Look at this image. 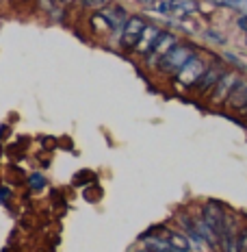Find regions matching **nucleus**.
Listing matches in <instances>:
<instances>
[{
    "instance_id": "f03ea898",
    "label": "nucleus",
    "mask_w": 247,
    "mask_h": 252,
    "mask_svg": "<svg viewBox=\"0 0 247 252\" xmlns=\"http://www.w3.org/2000/svg\"><path fill=\"white\" fill-rule=\"evenodd\" d=\"M156 11L185 18V15L197 11V2L195 0H159V2H156Z\"/></svg>"
},
{
    "instance_id": "39448f33",
    "label": "nucleus",
    "mask_w": 247,
    "mask_h": 252,
    "mask_svg": "<svg viewBox=\"0 0 247 252\" xmlns=\"http://www.w3.org/2000/svg\"><path fill=\"white\" fill-rule=\"evenodd\" d=\"M223 218H225V213L221 211V207H219L217 202H206V207H204V211H202V220H204V224L213 230L215 237H217L219 230L223 226Z\"/></svg>"
},
{
    "instance_id": "f8f14e48",
    "label": "nucleus",
    "mask_w": 247,
    "mask_h": 252,
    "mask_svg": "<svg viewBox=\"0 0 247 252\" xmlns=\"http://www.w3.org/2000/svg\"><path fill=\"white\" fill-rule=\"evenodd\" d=\"M159 33H161V31H159V29H154V26H145V29H143L139 44H137V46H139V50L143 52V55H145V52H150V48L154 46L156 37H159Z\"/></svg>"
},
{
    "instance_id": "412c9836",
    "label": "nucleus",
    "mask_w": 247,
    "mask_h": 252,
    "mask_svg": "<svg viewBox=\"0 0 247 252\" xmlns=\"http://www.w3.org/2000/svg\"><path fill=\"white\" fill-rule=\"evenodd\" d=\"M139 252H150V250H139Z\"/></svg>"
},
{
    "instance_id": "0eeeda50",
    "label": "nucleus",
    "mask_w": 247,
    "mask_h": 252,
    "mask_svg": "<svg viewBox=\"0 0 247 252\" xmlns=\"http://www.w3.org/2000/svg\"><path fill=\"white\" fill-rule=\"evenodd\" d=\"M173 46H176V37H173L171 33H159L154 46L150 48V61H159L161 57H165L167 52L173 48Z\"/></svg>"
},
{
    "instance_id": "9d476101",
    "label": "nucleus",
    "mask_w": 247,
    "mask_h": 252,
    "mask_svg": "<svg viewBox=\"0 0 247 252\" xmlns=\"http://www.w3.org/2000/svg\"><path fill=\"white\" fill-rule=\"evenodd\" d=\"M165 241L171 246L176 252H189L191 250V241L187 239V235H182V233H176V230H167L165 233Z\"/></svg>"
},
{
    "instance_id": "6ab92c4d",
    "label": "nucleus",
    "mask_w": 247,
    "mask_h": 252,
    "mask_svg": "<svg viewBox=\"0 0 247 252\" xmlns=\"http://www.w3.org/2000/svg\"><path fill=\"white\" fill-rule=\"evenodd\" d=\"M85 7H93V9H102L104 4H109V0H82Z\"/></svg>"
},
{
    "instance_id": "1a4fd4ad",
    "label": "nucleus",
    "mask_w": 247,
    "mask_h": 252,
    "mask_svg": "<svg viewBox=\"0 0 247 252\" xmlns=\"http://www.w3.org/2000/svg\"><path fill=\"white\" fill-rule=\"evenodd\" d=\"M225 100H228V104L234 109H247V83H243V81L236 83Z\"/></svg>"
},
{
    "instance_id": "f3484780",
    "label": "nucleus",
    "mask_w": 247,
    "mask_h": 252,
    "mask_svg": "<svg viewBox=\"0 0 247 252\" xmlns=\"http://www.w3.org/2000/svg\"><path fill=\"white\" fill-rule=\"evenodd\" d=\"M28 185H30V189L39 191V189H44V187H46V178L41 176V174H33V176L28 178Z\"/></svg>"
},
{
    "instance_id": "a211bd4d",
    "label": "nucleus",
    "mask_w": 247,
    "mask_h": 252,
    "mask_svg": "<svg viewBox=\"0 0 247 252\" xmlns=\"http://www.w3.org/2000/svg\"><path fill=\"white\" fill-rule=\"evenodd\" d=\"M236 252H247V228H243L239 233V239H236Z\"/></svg>"
},
{
    "instance_id": "6e6552de",
    "label": "nucleus",
    "mask_w": 247,
    "mask_h": 252,
    "mask_svg": "<svg viewBox=\"0 0 247 252\" xmlns=\"http://www.w3.org/2000/svg\"><path fill=\"white\" fill-rule=\"evenodd\" d=\"M217 239L221 241L223 252H236V239H234V226H232V220L223 218V226L219 230Z\"/></svg>"
},
{
    "instance_id": "aec40b11",
    "label": "nucleus",
    "mask_w": 247,
    "mask_h": 252,
    "mask_svg": "<svg viewBox=\"0 0 247 252\" xmlns=\"http://www.w3.org/2000/svg\"><path fill=\"white\" fill-rule=\"evenodd\" d=\"M239 29H241V31H245V33H247V13H245V15H241V18H239Z\"/></svg>"
},
{
    "instance_id": "20e7f679",
    "label": "nucleus",
    "mask_w": 247,
    "mask_h": 252,
    "mask_svg": "<svg viewBox=\"0 0 247 252\" xmlns=\"http://www.w3.org/2000/svg\"><path fill=\"white\" fill-rule=\"evenodd\" d=\"M202 72H204V63L202 59H197V57H191L185 65L180 67V70L176 72V78H178V83H182V85H195V83L199 81V76H202Z\"/></svg>"
},
{
    "instance_id": "2eb2a0df",
    "label": "nucleus",
    "mask_w": 247,
    "mask_h": 252,
    "mask_svg": "<svg viewBox=\"0 0 247 252\" xmlns=\"http://www.w3.org/2000/svg\"><path fill=\"white\" fill-rule=\"evenodd\" d=\"M141 239L145 241V246H148L145 250H150V252H176L169 244H167L165 239H159V237H145V235H143Z\"/></svg>"
},
{
    "instance_id": "4468645a",
    "label": "nucleus",
    "mask_w": 247,
    "mask_h": 252,
    "mask_svg": "<svg viewBox=\"0 0 247 252\" xmlns=\"http://www.w3.org/2000/svg\"><path fill=\"white\" fill-rule=\"evenodd\" d=\"M104 18L109 20V29H113V31L122 29L124 22H126V13H124V9H119V7L107 9V11H104Z\"/></svg>"
},
{
    "instance_id": "dca6fc26",
    "label": "nucleus",
    "mask_w": 247,
    "mask_h": 252,
    "mask_svg": "<svg viewBox=\"0 0 247 252\" xmlns=\"http://www.w3.org/2000/svg\"><path fill=\"white\" fill-rule=\"evenodd\" d=\"M215 4H221V7H230V9H241L247 11V0H213Z\"/></svg>"
},
{
    "instance_id": "9b49d317",
    "label": "nucleus",
    "mask_w": 247,
    "mask_h": 252,
    "mask_svg": "<svg viewBox=\"0 0 247 252\" xmlns=\"http://www.w3.org/2000/svg\"><path fill=\"white\" fill-rule=\"evenodd\" d=\"M180 224H182V228H185V233H187V239L189 241H193L195 246H199L202 248L206 241L202 239V235L197 233V228H195V224H193V218H189V215H182L180 218Z\"/></svg>"
},
{
    "instance_id": "423d86ee",
    "label": "nucleus",
    "mask_w": 247,
    "mask_h": 252,
    "mask_svg": "<svg viewBox=\"0 0 247 252\" xmlns=\"http://www.w3.org/2000/svg\"><path fill=\"white\" fill-rule=\"evenodd\" d=\"M236 83H239V76H236L234 72H228V74L219 76V81L215 83V87H213V102H223Z\"/></svg>"
},
{
    "instance_id": "7ed1b4c3",
    "label": "nucleus",
    "mask_w": 247,
    "mask_h": 252,
    "mask_svg": "<svg viewBox=\"0 0 247 252\" xmlns=\"http://www.w3.org/2000/svg\"><path fill=\"white\" fill-rule=\"evenodd\" d=\"M143 29H145L143 18H139V15H130V18H126L124 31H122V46L124 48H135V46L139 44Z\"/></svg>"
},
{
    "instance_id": "ddd939ff",
    "label": "nucleus",
    "mask_w": 247,
    "mask_h": 252,
    "mask_svg": "<svg viewBox=\"0 0 247 252\" xmlns=\"http://www.w3.org/2000/svg\"><path fill=\"white\" fill-rule=\"evenodd\" d=\"M219 76H221V72H219L217 65H213V67H208V70H204L202 76H199V81H197L199 89H213L215 83L219 81Z\"/></svg>"
},
{
    "instance_id": "f257e3e1",
    "label": "nucleus",
    "mask_w": 247,
    "mask_h": 252,
    "mask_svg": "<svg viewBox=\"0 0 247 252\" xmlns=\"http://www.w3.org/2000/svg\"><path fill=\"white\" fill-rule=\"evenodd\" d=\"M191 57H193V50L189 46H173L165 57L159 59V67L163 72H178Z\"/></svg>"
}]
</instances>
